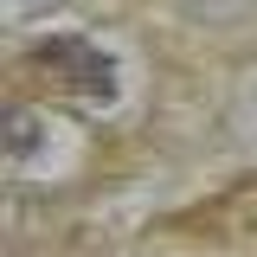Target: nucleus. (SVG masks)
I'll list each match as a JSON object with an SVG mask.
<instances>
[{"instance_id":"f257e3e1","label":"nucleus","mask_w":257,"mask_h":257,"mask_svg":"<svg viewBox=\"0 0 257 257\" xmlns=\"http://www.w3.org/2000/svg\"><path fill=\"white\" fill-rule=\"evenodd\" d=\"M20 77L26 90L52 96V103H71V109H109L116 103V64L109 52H96L90 39H39L26 58H20Z\"/></svg>"}]
</instances>
